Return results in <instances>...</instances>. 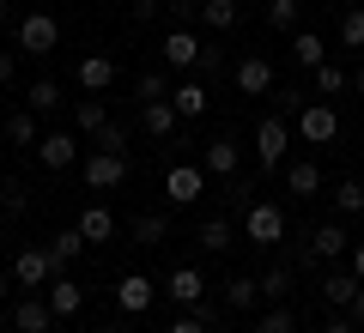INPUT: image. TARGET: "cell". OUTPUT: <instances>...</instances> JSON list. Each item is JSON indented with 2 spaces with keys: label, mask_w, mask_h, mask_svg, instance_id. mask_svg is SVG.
Segmentation results:
<instances>
[{
  "label": "cell",
  "mask_w": 364,
  "mask_h": 333,
  "mask_svg": "<svg viewBox=\"0 0 364 333\" xmlns=\"http://www.w3.org/2000/svg\"><path fill=\"white\" fill-rule=\"evenodd\" d=\"M286 152H291L286 116H261V121H255V164H261V170H279V164H286Z\"/></svg>",
  "instance_id": "obj_1"
},
{
  "label": "cell",
  "mask_w": 364,
  "mask_h": 333,
  "mask_svg": "<svg viewBox=\"0 0 364 333\" xmlns=\"http://www.w3.org/2000/svg\"><path fill=\"white\" fill-rule=\"evenodd\" d=\"M243 236L255 249H273L279 236H286V212L279 206H267V200H249V212H243Z\"/></svg>",
  "instance_id": "obj_2"
},
{
  "label": "cell",
  "mask_w": 364,
  "mask_h": 333,
  "mask_svg": "<svg viewBox=\"0 0 364 333\" xmlns=\"http://www.w3.org/2000/svg\"><path fill=\"white\" fill-rule=\"evenodd\" d=\"M128 182V152H91L85 158V188L91 194H116Z\"/></svg>",
  "instance_id": "obj_3"
},
{
  "label": "cell",
  "mask_w": 364,
  "mask_h": 333,
  "mask_svg": "<svg viewBox=\"0 0 364 333\" xmlns=\"http://www.w3.org/2000/svg\"><path fill=\"white\" fill-rule=\"evenodd\" d=\"M61 49V25L49 13H25L18 18V55H55Z\"/></svg>",
  "instance_id": "obj_4"
},
{
  "label": "cell",
  "mask_w": 364,
  "mask_h": 333,
  "mask_svg": "<svg viewBox=\"0 0 364 333\" xmlns=\"http://www.w3.org/2000/svg\"><path fill=\"white\" fill-rule=\"evenodd\" d=\"M158 49H164V67H176V73H188V67H200V49H207V43H200V37H195L188 25H170Z\"/></svg>",
  "instance_id": "obj_5"
},
{
  "label": "cell",
  "mask_w": 364,
  "mask_h": 333,
  "mask_svg": "<svg viewBox=\"0 0 364 333\" xmlns=\"http://www.w3.org/2000/svg\"><path fill=\"white\" fill-rule=\"evenodd\" d=\"M49 279H55L49 249H18V255H13V285H18V291H43Z\"/></svg>",
  "instance_id": "obj_6"
},
{
  "label": "cell",
  "mask_w": 364,
  "mask_h": 333,
  "mask_svg": "<svg viewBox=\"0 0 364 333\" xmlns=\"http://www.w3.org/2000/svg\"><path fill=\"white\" fill-rule=\"evenodd\" d=\"M200 194H207V170H200V164H176L164 176V200L170 206H195Z\"/></svg>",
  "instance_id": "obj_7"
},
{
  "label": "cell",
  "mask_w": 364,
  "mask_h": 333,
  "mask_svg": "<svg viewBox=\"0 0 364 333\" xmlns=\"http://www.w3.org/2000/svg\"><path fill=\"white\" fill-rule=\"evenodd\" d=\"M231 85L243 91V97H267L273 91V61L267 55H243V61L231 67Z\"/></svg>",
  "instance_id": "obj_8"
},
{
  "label": "cell",
  "mask_w": 364,
  "mask_h": 333,
  "mask_svg": "<svg viewBox=\"0 0 364 333\" xmlns=\"http://www.w3.org/2000/svg\"><path fill=\"white\" fill-rule=\"evenodd\" d=\"M304 243H310V255H316V261H340V255H352V236H346V224H340V218L316 224Z\"/></svg>",
  "instance_id": "obj_9"
},
{
  "label": "cell",
  "mask_w": 364,
  "mask_h": 333,
  "mask_svg": "<svg viewBox=\"0 0 364 333\" xmlns=\"http://www.w3.org/2000/svg\"><path fill=\"white\" fill-rule=\"evenodd\" d=\"M43 297H49L55 321H67V315H79V309H85V285H79V279H67V273H55V279L43 285Z\"/></svg>",
  "instance_id": "obj_10"
},
{
  "label": "cell",
  "mask_w": 364,
  "mask_h": 333,
  "mask_svg": "<svg viewBox=\"0 0 364 333\" xmlns=\"http://www.w3.org/2000/svg\"><path fill=\"white\" fill-rule=\"evenodd\" d=\"M164 297L176 309H195L200 297H207V273H200V267H176V273H170V285H164Z\"/></svg>",
  "instance_id": "obj_11"
},
{
  "label": "cell",
  "mask_w": 364,
  "mask_h": 333,
  "mask_svg": "<svg viewBox=\"0 0 364 333\" xmlns=\"http://www.w3.org/2000/svg\"><path fill=\"white\" fill-rule=\"evenodd\" d=\"M316 297H322L328 309H334V315H352V297H358V273H328L322 285H316Z\"/></svg>",
  "instance_id": "obj_12"
},
{
  "label": "cell",
  "mask_w": 364,
  "mask_h": 333,
  "mask_svg": "<svg viewBox=\"0 0 364 333\" xmlns=\"http://www.w3.org/2000/svg\"><path fill=\"white\" fill-rule=\"evenodd\" d=\"M73 158H79V133H61V128H55V133H43V140H37V164H43V170H67Z\"/></svg>",
  "instance_id": "obj_13"
},
{
  "label": "cell",
  "mask_w": 364,
  "mask_h": 333,
  "mask_svg": "<svg viewBox=\"0 0 364 333\" xmlns=\"http://www.w3.org/2000/svg\"><path fill=\"white\" fill-rule=\"evenodd\" d=\"M49 327H55L49 297H18L13 303V333H49Z\"/></svg>",
  "instance_id": "obj_14"
},
{
  "label": "cell",
  "mask_w": 364,
  "mask_h": 333,
  "mask_svg": "<svg viewBox=\"0 0 364 333\" xmlns=\"http://www.w3.org/2000/svg\"><path fill=\"white\" fill-rule=\"evenodd\" d=\"M298 133H304V140H316V146H322V140H334V133H340V116H334V103H304V116H298Z\"/></svg>",
  "instance_id": "obj_15"
},
{
  "label": "cell",
  "mask_w": 364,
  "mask_h": 333,
  "mask_svg": "<svg viewBox=\"0 0 364 333\" xmlns=\"http://www.w3.org/2000/svg\"><path fill=\"white\" fill-rule=\"evenodd\" d=\"M200 170L231 182L237 170H243V146H237V140H207V158H200Z\"/></svg>",
  "instance_id": "obj_16"
},
{
  "label": "cell",
  "mask_w": 364,
  "mask_h": 333,
  "mask_svg": "<svg viewBox=\"0 0 364 333\" xmlns=\"http://www.w3.org/2000/svg\"><path fill=\"white\" fill-rule=\"evenodd\" d=\"M152 297H158V285L146 279V273H128V279L116 285V309H122V315H140V309H152Z\"/></svg>",
  "instance_id": "obj_17"
},
{
  "label": "cell",
  "mask_w": 364,
  "mask_h": 333,
  "mask_svg": "<svg viewBox=\"0 0 364 333\" xmlns=\"http://www.w3.org/2000/svg\"><path fill=\"white\" fill-rule=\"evenodd\" d=\"M109 85H116V61H109V55H85V61H79V91H85V97H104Z\"/></svg>",
  "instance_id": "obj_18"
},
{
  "label": "cell",
  "mask_w": 364,
  "mask_h": 333,
  "mask_svg": "<svg viewBox=\"0 0 364 333\" xmlns=\"http://www.w3.org/2000/svg\"><path fill=\"white\" fill-rule=\"evenodd\" d=\"M140 121H146V133H152V140H176V128H182V116H176V103H170V97L140 103Z\"/></svg>",
  "instance_id": "obj_19"
},
{
  "label": "cell",
  "mask_w": 364,
  "mask_h": 333,
  "mask_svg": "<svg viewBox=\"0 0 364 333\" xmlns=\"http://www.w3.org/2000/svg\"><path fill=\"white\" fill-rule=\"evenodd\" d=\"M219 297H225V309H237V315H249V309L261 303V279H249V273H237V279H225V285H219Z\"/></svg>",
  "instance_id": "obj_20"
},
{
  "label": "cell",
  "mask_w": 364,
  "mask_h": 333,
  "mask_svg": "<svg viewBox=\"0 0 364 333\" xmlns=\"http://www.w3.org/2000/svg\"><path fill=\"white\" fill-rule=\"evenodd\" d=\"M43 249H49V261H55V273H67V267H73V261L79 255H85V231H79V224H73V231H61V236H49V243H43Z\"/></svg>",
  "instance_id": "obj_21"
},
{
  "label": "cell",
  "mask_w": 364,
  "mask_h": 333,
  "mask_svg": "<svg viewBox=\"0 0 364 333\" xmlns=\"http://www.w3.org/2000/svg\"><path fill=\"white\" fill-rule=\"evenodd\" d=\"M79 231H85V243H109V236H116V212H109L104 200H91L85 212H79Z\"/></svg>",
  "instance_id": "obj_22"
},
{
  "label": "cell",
  "mask_w": 364,
  "mask_h": 333,
  "mask_svg": "<svg viewBox=\"0 0 364 333\" xmlns=\"http://www.w3.org/2000/svg\"><path fill=\"white\" fill-rule=\"evenodd\" d=\"M170 103H176V116H182V121H195V116H207V103H213V97H207V85H200V79H182V85L170 91Z\"/></svg>",
  "instance_id": "obj_23"
},
{
  "label": "cell",
  "mask_w": 364,
  "mask_h": 333,
  "mask_svg": "<svg viewBox=\"0 0 364 333\" xmlns=\"http://www.w3.org/2000/svg\"><path fill=\"white\" fill-rule=\"evenodd\" d=\"M104 128H109V109H104V97H79V103H73V133H91V140H97Z\"/></svg>",
  "instance_id": "obj_24"
},
{
  "label": "cell",
  "mask_w": 364,
  "mask_h": 333,
  "mask_svg": "<svg viewBox=\"0 0 364 333\" xmlns=\"http://www.w3.org/2000/svg\"><path fill=\"white\" fill-rule=\"evenodd\" d=\"M291 285H298V267H267L261 273V303H286Z\"/></svg>",
  "instance_id": "obj_25"
},
{
  "label": "cell",
  "mask_w": 364,
  "mask_h": 333,
  "mask_svg": "<svg viewBox=\"0 0 364 333\" xmlns=\"http://www.w3.org/2000/svg\"><path fill=\"white\" fill-rule=\"evenodd\" d=\"M164 236H170V212H140L134 218V243L140 249H158Z\"/></svg>",
  "instance_id": "obj_26"
},
{
  "label": "cell",
  "mask_w": 364,
  "mask_h": 333,
  "mask_svg": "<svg viewBox=\"0 0 364 333\" xmlns=\"http://www.w3.org/2000/svg\"><path fill=\"white\" fill-rule=\"evenodd\" d=\"M286 188L298 194V200H310V194H322V170L304 158V164H286Z\"/></svg>",
  "instance_id": "obj_27"
},
{
  "label": "cell",
  "mask_w": 364,
  "mask_h": 333,
  "mask_svg": "<svg viewBox=\"0 0 364 333\" xmlns=\"http://www.w3.org/2000/svg\"><path fill=\"white\" fill-rule=\"evenodd\" d=\"M291 61H298V67H310V73H316V67L328 61V43L316 37V31H298V37H291Z\"/></svg>",
  "instance_id": "obj_28"
},
{
  "label": "cell",
  "mask_w": 364,
  "mask_h": 333,
  "mask_svg": "<svg viewBox=\"0 0 364 333\" xmlns=\"http://www.w3.org/2000/svg\"><path fill=\"white\" fill-rule=\"evenodd\" d=\"M200 249H207V255H225V249H231V218H200Z\"/></svg>",
  "instance_id": "obj_29"
},
{
  "label": "cell",
  "mask_w": 364,
  "mask_h": 333,
  "mask_svg": "<svg viewBox=\"0 0 364 333\" xmlns=\"http://www.w3.org/2000/svg\"><path fill=\"white\" fill-rule=\"evenodd\" d=\"M25 109H37V116H55V109H61V85H55V79H37V85L25 91Z\"/></svg>",
  "instance_id": "obj_30"
},
{
  "label": "cell",
  "mask_w": 364,
  "mask_h": 333,
  "mask_svg": "<svg viewBox=\"0 0 364 333\" xmlns=\"http://www.w3.org/2000/svg\"><path fill=\"white\" fill-rule=\"evenodd\" d=\"M6 140L13 146H37L43 133H37V109H13V116H6Z\"/></svg>",
  "instance_id": "obj_31"
},
{
  "label": "cell",
  "mask_w": 364,
  "mask_h": 333,
  "mask_svg": "<svg viewBox=\"0 0 364 333\" xmlns=\"http://www.w3.org/2000/svg\"><path fill=\"white\" fill-rule=\"evenodd\" d=\"M334 212H340V218H358V212H364V182H358V176H346V182L334 188Z\"/></svg>",
  "instance_id": "obj_32"
},
{
  "label": "cell",
  "mask_w": 364,
  "mask_h": 333,
  "mask_svg": "<svg viewBox=\"0 0 364 333\" xmlns=\"http://www.w3.org/2000/svg\"><path fill=\"white\" fill-rule=\"evenodd\" d=\"M310 79H316V97H340V91L352 85V79H346V67H334V61H322Z\"/></svg>",
  "instance_id": "obj_33"
},
{
  "label": "cell",
  "mask_w": 364,
  "mask_h": 333,
  "mask_svg": "<svg viewBox=\"0 0 364 333\" xmlns=\"http://www.w3.org/2000/svg\"><path fill=\"white\" fill-rule=\"evenodd\" d=\"M207 31H237V0H200Z\"/></svg>",
  "instance_id": "obj_34"
},
{
  "label": "cell",
  "mask_w": 364,
  "mask_h": 333,
  "mask_svg": "<svg viewBox=\"0 0 364 333\" xmlns=\"http://www.w3.org/2000/svg\"><path fill=\"white\" fill-rule=\"evenodd\" d=\"M298 13H304V0H267V25L273 31H298Z\"/></svg>",
  "instance_id": "obj_35"
},
{
  "label": "cell",
  "mask_w": 364,
  "mask_h": 333,
  "mask_svg": "<svg viewBox=\"0 0 364 333\" xmlns=\"http://www.w3.org/2000/svg\"><path fill=\"white\" fill-rule=\"evenodd\" d=\"M255 333H298V315H291V309H286V303H273V309H267V315H261V321H255Z\"/></svg>",
  "instance_id": "obj_36"
},
{
  "label": "cell",
  "mask_w": 364,
  "mask_h": 333,
  "mask_svg": "<svg viewBox=\"0 0 364 333\" xmlns=\"http://www.w3.org/2000/svg\"><path fill=\"white\" fill-rule=\"evenodd\" d=\"M340 43L346 49H364V6H346L340 13Z\"/></svg>",
  "instance_id": "obj_37"
},
{
  "label": "cell",
  "mask_w": 364,
  "mask_h": 333,
  "mask_svg": "<svg viewBox=\"0 0 364 333\" xmlns=\"http://www.w3.org/2000/svg\"><path fill=\"white\" fill-rule=\"evenodd\" d=\"M134 97H140V103H158V97H170L164 73H140V79H134Z\"/></svg>",
  "instance_id": "obj_38"
},
{
  "label": "cell",
  "mask_w": 364,
  "mask_h": 333,
  "mask_svg": "<svg viewBox=\"0 0 364 333\" xmlns=\"http://www.w3.org/2000/svg\"><path fill=\"white\" fill-rule=\"evenodd\" d=\"M97 152H128V128H122V121H109V128L97 133Z\"/></svg>",
  "instance_id": "obj_39"
},
{
  "label": "cell",
  "mask_w": 364,
  "mask_h": 333,
  "mask_svg": "<svg viewBox=\"0 0 364 333\" xmlns=\"http://www.w3.org/2000/svg\"><path fill=\"white\" fill-rule=\"evenodd\" d=\"M0 212H6V218L25 212V188H18V182H6V188H0Z\"/></svg>",
  "instance_id": "obj_40"
},
{
  "label": "cell",
  "mask_w": 364,
  "mask_h": 333,
  "mask_svg": "<svg viewBox=\"0 0 364 333\" xmlns=\"http://www.w3.org/2000/svg\"><path fill=\"white\" fill-rule=\"evenodd\" d=\"M158 6H164V0H128V13H134V25H152V18H158Z\"/></svg>",
  "instance_id": "obj_41"
},
{
  "label": "cell",
  "mask_w": 364,
  "mask_h": 333,
  "mask_svg": "<svg viewBox=\"0 0 364 333\" xmlns=\"http://www.w3.org/2000/svg\"><path fill=\"white\" fill-rule=\"evenodd\" d=\"M164 333H207V321H200V315H188V309H182V315L176 321H170V327Z\"/></svg>",
  "instance_id": "obj_42"
},
{
  "label": "cell",
  "mask_w": 364,
  "mask_h": 333,
  "mask_svg": "<svg viewBox=\"0 0 364 333\" xmlns=\"http://www.w3.org/2000/svg\"><path fill=\"white\" fill-rule=\"evenodd\" d=\"M279 97V116H304V91H273Z\"/></svg>",
  "instance_id": "obj_43"
},
{
  "label": "cell",
  "mask_w": 364,
  "mask_h": 333,
  "mask_svg": "<svg viewBox=\"0 0 364 333\" xmlns=\"http://www.w3.org/2000/svg\"><path fill=\"white\" fill-rule=\"evenodd\" d=\"M13 73H18V49H0V85H13Z\"/></svg>",
  "instance_id": "obj_44"
},
{
  "label": "cell",
  "mask_w": 364,
  "mask_h": 333,
  "mask_svg": "<svg viewBox=\"0 0 364 333\" xmlns=\"http://www.w3.org/2000/svg\"><path fill=\"white\" fill-rule=\"evenodd\" d=\"M322 333H358V321H352V315H328Z\"/></svg>",
  "instance_id": "obj_45"
},
{
  "label": "cell",
  "mask_w": 364,
  "mask_h": 333,
  "mask_svg": "<svg viewBox=\"0 0 364 333\" xmlns=\"http://www.w3.org/2000/svg\"><path fill=\"white\" fill-rule=\"evenodd\" d=\"M346 261H352V273H358V285H364V243H352V255H346Z\"/></svg>",
  "instance_id": "obj_46"
},
{
  "label": "cell",
  "mask_w": 364,
  "mask_h": 333,
  "mask_svg": "<svg viewBox=\"0 0 364 333\" xmlns=\"http://www.w3.org/2000/svg\"><path fill=\"white\" fill-rule=\"evenodd\" d=\"M352 321L364 327V285H358V297H352Z\"/></svg>",
  "instance_id": "obj_47"
},
{
  "label": "cell",
  "mask_w": 364,
  "mask_h": 333,
  "mask_svg": "<svg viewBox=\"0 0 364 333\" xmlns=\"http://www.w3.org/2000/svg\"><path fill=\"white\" fill-rule=\"evenodd\" d=\"M6 327H13V309H6V303H0V333H6Z\"/></svg>",
  "instance_id": "obj_48"
},
{
  "label": "cell",
  "mask_w": 364,
  "mask_h": 333,
  "mask_svg": "<svg viewBox=\"0 0 364 333\" xmlns=\"http://www.w3.org/2000/svg\"><path fill=\"white\" fill-rule=\"evenodd\" d=\"M352 91H358V97H364V67H358V73H352Z\"/></svg>",
  "instance_id": "obj_49"
},
{
  "label": "cell",
  "mask_w": 364,
  "mask_h": 333,
  "mask_svg": "<svg viewBox=\"0 0 364 333\" xmlns=\"http://www.w3.org/2000/svg\"><path fill=\"white\" fill-rule=\"evenodd\" d=\"M6 18H13V0H0V25H6Z\"/></svg>",
  "instance_id": "obj_50"
},
{
  "label": "cell",
  "mask_w": 364,
  "mask_h": 333,
  "mask_svg": "<svg viewBox=\"0 0 364 333\" xmlns=\"http://www.w3.org/2000/svg\"><path fill=\"white\" fill-rule=\"evenodd\" d=\"M104 333H128V321H109V327H104Z\"/></svg>",
  "instance_id": "obj_51"
},
{
  "label": "cell",
  "mask_w": 364,
  "mask_h": 333,
  "mask_svg": "<svg viewBox=\"0 0 364 333\" xmlns=\"http://www.w3.org/2000/svg\"><path fill=\"white\" fill-rule=\"evenodd\" d=\"M6 285H13V273H6V267H0V291H6Z\"/></svg>",
  "instance_id": "obj_52"
}]
</instances>
